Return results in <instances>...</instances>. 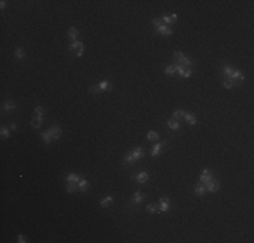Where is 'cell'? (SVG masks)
<instances>
[{"mask_svg": "<svg viewBox=\"0 0 254 243\" xmlns=\"http://www.w3.org/2000/svg\"><path fill=\"white\" fill-rule=\"evenodd\" d=\"M173 57H174L176 64H180V65H183L184 68H188V69H192V66L195 65V61L192 60V58L187 57L183 51H174Z\"/></svg>", "mask_w": 254, "mask_h": 243, "instance_id": "cell-1", "label": "cell"}, {"mask_svg": "<svg viewBox=\"0 0 254 243\" xmlns=\"http://www.w3.org/2000/svg\"><path fill=\"white\" fill-rule=\"evenodd\" d=\"M84 50H85V45H84V42H81V40H75V42H72L70 46H69V51L73 57H81Z\"/></svg>", "mask_w": 254, "mask_h": 243, "instance_id": "cell-2", "label": "cell"}, {"mask_svg": "<svg viewBox=\"0 0 254 243\" xmlns=\"http://www.w3.org/2000/svg\"><path fill=\"white\" fill-rule=\"evenodd\" d=\"M230 80L234 83V85H239L241 83H243V81H245V74H243V72L239 70V69H235V70L233 72V74H231Z\"/></svg>", "mask_w": 254, "mask_h": 243, "instance_id": "cell-3", "label": "cell"}, {"mask_svg": "<svg viewBox=\"0 0 254 243\" xmlns=\"http://www.w3.org/2000/svg\"><path fill=\"white\" fill-rule=\"evenodd\" d=\"M214 178V174H212V172L210 169H204L203 172H202V174H200V178H199V182H202L204 186L207 185L208 182L211 181V180Z\"/></svg>", "mask_w": 254, "mask_h": 243, "instance_id": "cell-4", "label": "cell"}, {"mask_svg": "<svg viewBox=\"0 0 254 243\" xmlns=\"http://www.w3.org/2000/svg\"><path fill=\"white\" fill-rule=\"evenodd\" d=\"M170 209V200L168 197L162 196L160 197V202H158V212H168Z\"/></svg>", "mask_w": 254, "mask_h": 243, "instance_id": "cell-5", "label": "cell"}, {"mask_svg": "<svg viewBox=\"0 0 254 243\" xmlns=\"http://www.w3.org/2000/svg\"><path fill=\"white\" fill-rule=\"evenodd\" d=\"M131 178H134L137 182L139 184H145L149 181V178H150V174H149L147 172H145V170H141V172H138L137 174H134Z\"/></svg>", "mask_w": 254, "mask_h": 243, "instance_id": "cell-6", "label": "cell"}, {"mask_svg": "<svg viewBox=\"0 0 254 243\" xmlns=\"http://www.w3.org/2000/svg\"><path fill=\"white\" fill-rule=\"evenodd\" d=\"M154 33H156V34H161V35H164V37H170V35L173 34V30H172V27L166 26V24H161L160 27L154 29Z\"/></svg>", "mask_w": 254, "mask_h": 243, "instance_id": "cell-7", "label": "cell"}, {"mask_svg": "<svg viewBox=\"0 0 254 243\" xmlns=\"http://www.w3.org/2000/svg\"><path fill=\"white\" fill-rule=\"evenodd\" d=\"M219 188H220V182H219V180H218V178H212L211 181L206 185V191H207V192H210V193H215V192L219 191Z\"/></svg>", "mask_w": 254, "mask_h": 243, "instance_id": "cell-8", "label": "cell"}, {"mask_svg": "<svg viewBox=\"0 0 254 243\" xmlns=\"http://www.w3.org/2000/svg\"><path fill=\"white\" fill-rule=\"evenodd\" d=\"M49 132H50V135H52V138L54 139V141H58L61 137H62V128L60 127V126H57V124H54V126H52L50 128L47 130Z\"/></svg>", "mask_w": 254, "mask_h": 243, "instance_id": "cell-9", "label": "cell"}, {"mask_svg": "<svg viewBox=\"0 0 254 243\" xmlns=\"http://www.w3.org/2000/svg\"><path fill=\"white\" fill-rule=\"evenodd\" d=\"M234 70H235V68L233 65H229V64H223L220 66V73L224 78H230Z\"/></svg>", "mask_w": 254, "mask_h": 243, "instance_id": "cell-10", "label": "cell"}, {"mask_svg": "<svg viewBox=\"0 0 254 243\" xmlns=\"http://www.w3.org/2000/svg\"><path fill=\"white\" fill-rule=\"evenodd\" d=\"M165 143H166V141H162V142H160V143H157V145L152 148V153H150V157H152V158H157V157L161 154L162 150H164Z\"/></svg>", "mask_w": 254, "mask_h": 243, "instance_id": "cell-11", "label": "cell"}, {"mask_svg": "<svg viewBox=\"0 0 254 243\" xmlns=\"http://www.w3.org/2000/svg\"><path fill=\"white\" fill-rule=\"evenodd\" d=\"M143 200H145V195L142 192L137 191V192H134L133 197H131V205H139Z\"/></svg>", "mask_w": 254, "mask_h": 243, "instance_id": "cell-12", "label": "cell"}, {"mask_svg": "<svg viewBox=\"0 0 254 243\" xmlns=\"http://www.w3.org/2000/svg\"><path fill=\"white\" fill-rule=\"evenodd\" d=\"M97 88H99V91H100V93L102 92H110L112 89V84H111V81H108V80H103L100 83H97Z\"/></svg>", "mask_w": 254, "mask_h": 243, "instance_id": "cell-13", "label": "cell"}, {"mask_svg": "<svg viewBox=\"0 0 254 243\" xmlns=\"http://www.w3.org/2000/svg\"><path fill=\"white\" fill-rule=\"evenodd\" d=\"M161 19H162V22H164V24H166V26L170 27L172 24L176 23V20H177V15H176V14H170V15L162 16Z\"/></svg>", "mask_w": 254, "mask_h": 243, "instance_id": "cell-14", "label": "cell"}, {"mask_svg": "<svg viewBox=\"0 0 254 243\" xmlns=\"http://www.w3.org/2000/svg\"><path fill=\"white\" fill-rule=\"evenodd\" d=\"M81 180V177H80V174L79 173H68L66 174V177H65V181H66V184L68 182H72V184H77Z\"/></svg>", "mask_w": 254, "mask_h": 243, "instance_id": "cell-15", "label": "cell"}, {"mask_svg": "<svg viewBox=\"0 0 254 243\" xmlns=\"http://www.w3.org/2000/svg\"><path fill=\"white\" fill-rule=\"evenodd\" d=\"M77 188H79V192H87L89 189V181L87 178H81L79 182H77Z\"/></svg>", "mask_w": 254, "mask_h": 243, "instance_id": "cell-16", "label": "cell"}, {"mask_svg": "<svg viewBox=\"0 0 254 243\" xmlns=\"http://www.w3.org/2000/svg\"><path fill=\"white\" fill-rule=\"evenodd\" d=\"M131 154H133L135 161H139V159H142L145 157V150L142 147H137V148H134V150L131 151Z\"/></svg>", "mask_w": 254, "mask_h": 243, "instance_id": "cell-17", "label": "cell"}, {"mask_svg": "<svg viewBox=\"0 0 254 243\" xmlns=\"http://www.w3.org/2000/svg\"><path fill=\"white\" fill-rule=\"evenodd\" d=\"M193 191H195V195H197V196H204L206 195V186L203 185L202 182H197L196 185H195V188H193Z\"/></svg>", "mask_w": 254, "mask_h": 243, "instance_id": "cell-18", "label": "cell"}, {"mask_svg": "<svg viewBox=\"0 0 254 243\" xmlns=\"http://www.w3.org/2000/svg\"><path fill=\"white\" fill-rule=\"evenodd\" d=\"M30 123H31V126H33L34 128H41V126H42V123H43V118L33 115V119H31Z\"/></svg>", "mask_w": 254, "mask_h": 243, "instance_id": "cell-19", "label": "cell"}, {"mask_svg": "<svg viewBox=\"0 0 254 243\" xmlns=\"http://www.w3.org/2000/svg\"><path fill=\"white\" fill-rule=\"evenodd\" d=\"M68 37H69V39L72 40V42L77 40V37H79V31H77L76 27H70V29L68 30Z\"/></svg>", "mask_w": 254, "mask_h": 243, "instance_id": "cell-20", "label": "cell"}, {"mask_svg": "<svg viewBox=\"0 0 254 243\" xmlns=\"http://www.w3.org/2000/svg\"><path fill=\"white\" fill-rule=\"evenodd\" d=\"M112 201H114V197L112 196H106V197H103V199L100 200V205L103 207V208H108V207L112 204Z\"/></svg>", "mask_w": 254, "mask_h": 243, "instance_id": "cell-21", "label": "cell"}, {"mask_svg": "<svg viewBox=\"0 0 254 243\" xmlns=\"http://www.w3.org/2000/svg\"><path fill=\"white\" fill-rule=\"evenodd\" d=\"M184 119H185V122H187L188 124H190V126H195L197 123V119H196V116L195 115H192V114H187L185 112V115H184Z\"/></svg>", "mask_w": 254, "mask_h": 243, "instance_id": "cell-22", "label": "cell"}, {"mask_svg": "<svg viewBox=\"0 0 254 243\" xmlns=\"http://www.w3.org/2000/svg\"><path fill=\"white\" fill-rule=\"evenodd\" d=\"M15 103H14L12 100H6V103H3V110L4 111H8V112H12L14 110H15Z\"/></svg>", "mask_w": 254, "mask_h": 243, "instance_id": "cell-23", "label": "cell"}, {"mask_svg": "<svg viewBox=\"0 0 254 243\" xmlns=\"http://www.w3.org/2000/svg\"><path fill=\"white\" fill-rule=\"evenodd\" d=\"M135 162H137V161H135V158L133 157V154H131V151H129V153H127V154L124 155V158H123V164H124V165H134Z\"/></svg>", "mask_w": 254, "mask_h": 243, "instance_id": "cell-24", "label": "cell"}, {"mask_svg": "<svg viewBox=\"0 0 254 243\" xmlns=\"http://www.w3.org/2000/svg\"><path fill=\"white\" fill-rule=\"evenodd\" d=\"M41 138H42L43 143H46V145H50L52 141H53V138H52V135H50V132H49V131L41 132Z\"/></svg>", "mask_w": 254, "mask_h": 243, "instance_id": "cell-25", "label": "cell"}, {"mask_svg": "<svg viewBox=\"0 0 254 243\" xmlns=\"http://www.w3.org/2000/svg\"><path fill=\"white\" fill-rule=\"evenodd\" d=\"M168 127H169L170 130H180V123H179V120H174V119H169L168 120Z\"/></svg>", "mask_w": 254, "mask_h": 243, "instance_id": "cell-26", "label": "cell"}, {"mask_svg": "<svg viewBox=\"0 0 254 243\" xmlns=\"http://www.w3.org/2000/svg\"><path fill=\"white\" fill-rule=\"evenodd\" d=\"M66 192L69 193V195H73V193L79 192V188H77V184L68 182V184H66Z\"/></svg>", "mask_w": 254, "mask_h": 243, "instance_id": "cell-27", "label": "cell"}, {"mask_svg": "<svg viewBox=\"0 0 254 243\" xmlns=\"http://www.w3.org/2000/svg\"><path fill=\"white\" fill-rule=\"evenodd\" d=\"M184 115H185V111H184V110H176V111H173L172 119H174V120H181V118H184Z\"/></svg>", "mask_w": 254, "mask_h": 243, "instance_id": "cell-28", "label": "cell"}, {"mask_svg": "<svg viewBox=\"0 0 254 243\" xmlns=\"http://www.w3.org/2000/svg\"><path fill=\"white\" fill-rule=\"evenodd\" d=\"M146 211L150 213H157L158 212V204H156V202H150V204L146 205Z\"/></svg>", "mask_w": 254, "mask_h": 243, "instance_id": "cell-29", "label": "cell"}, {"mask_svg": "<svg viewBox=\"0 0 254 243\" xmlns=\"http://www.w3.org/2000/svg\"><path fill=\"white\" fill-rule=\"evenodd\" d=\"M147 139L150 142H157L158 141V134H157V131H154V130H150V131L147 132Z\"/></svg>", "mask_w": 254, "mask_h": 243, "instance_id": "cell-30", "label": "cell"}, {"mask_svg": "<svg viewBox=\"0 0 254 243\" xmlns=\"http://www.w3.org/2000/svg\"><path fill=\"white\" fill-rule=\"evenodd\" d=\"M25 57H26L25 50L22 47H18L16 50H15V58H16V60H19V61H22V60H25Z\"/></svg>", "mask_w": 254, "mask_h": 243, "instance_id": "cell-31", "label": "cell"}, {"mask_svg": "<svg viewBox=\"0 0 254 243\" xmlns=\"http://www.w3.org/2000/svg\"><path fill=\"white\" fill-rule=\"evenodd\" d=\"M0 135H2L3 139H7V138L11 137V131L7 127H2V128H0Z\"/></svg>", "mask_w": 254, "mask_h": 243, "instance_id": "cell-32", "label": "cell"}, {"mask_svg": "<svg viewBox=\"0 0 254 243\" xmlns=\"http://www.w3.org/2000/svg\"><path fill=\"white\" fill-rule=\"evenodd\" d=\"M34 115H35V116H41V118H43V116H45V108H43L42 105L35 107V110H34Z\"/></svg>", "mask_w": 254, "mask_h": 243, "instance_id": "cell-33", "label": "cell"}, {"mask_svg": "<svg viewBox=\"0 0 254 243\" xmlns=\"http://www.w3.org/2000/svg\"><path fill=\"white\" fill-rule=\"evenodd\" d=\"M165 74L166 76H174L176 74V68L174 65H168L165 68Z\"/></svg>", "mask_w": 254, "mask_h": 243, "instance_id": "cell-34", "label": "cell"}, {"mask_svg": "<svg viewBox=\"0 0 254 243\" xmlns=\"http://www.w3.org/2000/svg\"><path fill=\"white\" fill-rule=\"evenodd\" d=\"M152 24H153L154 29H157V27H160L161 24H164V22H162L161 18H154V19L152 20Z\"/></svg>", "mask_w": 254, "mask_h": 243, "instance_id": "cell-35", "label": "cell"}, {"mask_svg": "<svg viewBox=\"0 0 254 243\" xmlns=\"http://www.w3.org/2000/svg\"><path fill=\"white\" fill-rule=\"evenodd\" d=\"M223 87L226 88V89H230V88H233L234 87V83L231 81L230 78H224V81H223Z\"/></svg>", "mask_w": 254, "mask_h": 243, "instance_id": "cell-36", "label": "cell"}, {"mask_svg": "<svg viewBox=\"0 0 254 243\" xmlns=\"http://www.w3.org/2000/svg\"><path fill=\"white\" fill-rule=\"evenodd\" d=\"M18 242H19V243H26L27 242L26 236L25 235H18Z\"/></svg>", "mask_w": 254, "mask_h": 243, "instance_id": "cell-37", "label": "cell"}, {"mask_svg": "<svg viewBox=\"0 0 254 243\" xmlns=\"http://www.w3.org/2000/svg\"><path fill=\"white\" fill-rule=\"evenodd\" d=\"M6 6H7V2H6V0H2V2H0V8H2V10H4V8H6Z\"/></svg>", "mask_w": 254, "mask_h": 243, "instance_id": "cell-38", "label": "cell"}, {"mask_svg": "<svg viewBox=\"0 0 254 243\" xmlns=\"http://www.w3.org/2000/svg\"><path fill=\"white\" fill-rule=\"evenodd\" d=\"M11 130H16V123H11Z\"/></svg>", "mask_w": 254, "mask_h": 243, "instance_id": "cell-39", "label": "cell"}]
</instances>
